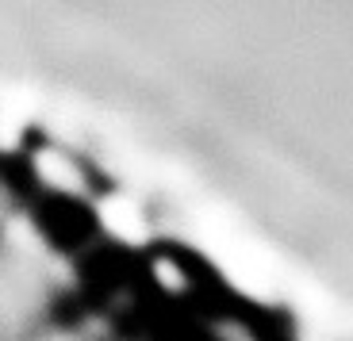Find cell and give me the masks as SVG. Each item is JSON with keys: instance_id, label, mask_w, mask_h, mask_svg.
Masks as SVG:
<instances>
[{"instance_id": "obj_1", "label": "cell", "mask_w": 353, "mask_h": 341, "mask_svg": "<svg viewBox=\"0 0 353 341\" xmlns=\"http://www.w3.org/2000/svg\"><path fill=\"white\" fill-rule=\"evenodd\" d=\"M104 223H108L112 234L127 238V242H142V238H146V219H142V207L134 200L104 203Z\"/></svg>"}]
</instances>
